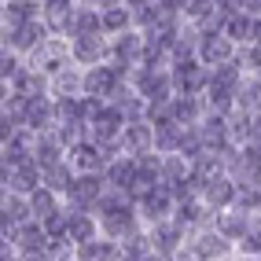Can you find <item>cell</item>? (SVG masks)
<instances>
[{
  "label": "cell",
  "mask_w": 261,
  "mask_h": 261,
  "mask_svg": "<svg viewBox=\"0 0 261 261\" xmlns=\"http://www.w3.org/2000/svg\"><path fill=\"white\" fill-rule=\"evenodd\" d=\"M33 162H37V169H41V173H48V169H56V166H63V162H66V147L59 144V136H56V133L37 136V151H33Z\"/></svg>",
  "instance_id": "f546056e"
},
{
  "label": "cell",
  "mask_w": 261,
  "mask_h": 261,
  "mask_svg": "<svg viewBox=\"0 0 261 261\" xmlns=\"http://www.w3.org/2000/svg\"><path fill=\"white\" fill-rule=\"evenodd\" d=\"M111 103L121 111V118H125L129 125H136V121H147V111H151V107H147V99H144L140 92H136L133 85H125V89H121Z\"/></svg>",
  "instance_id": "4dcf8cb0"
},
{
  "label": "cell",
  "mask_w": 261,
  "mask_h": 261,
  "mask_svg": "<svg viewBox=\"0 0 261 261\" xmlns=\"http://www.w3.org/2000/svg\"><path fill=\"white\" fill-rule=\"evenodd\" d=\"M70 59L81 70L107 66L111 63V37H103V33H96V37H74L70 41Z\"/></svg>",
  "instance_id": "8fae6325"
},
{
  "label": "cell",
  "mask_w": 261,
  "mask_h": 261,
  "mask_svg": "<svg viewBox=\"0 0 261 261\" xmlns=\"http://www.w3.org/2000/svg\"><path fill=\"white\" fill-rule=\"evenodd\" d=\"M191 180V162L184 159V154H169V159H162V184L169 191H177Z\"/></svg>",
  "instance_id": "836d02e7"
},
{
  "label": "cell",
  "mask_w": 261,
  "mask_h": 261,
  "mask_svg": "<svg viewBox=\"0 0 261 261\" xmlns=\"http://www.w3.org/2000/svg\"><path fill=\"white\" fill-rule=\"evenodd\" d=\"M147 254H154L147 228H144L140 236H133V239H125V243H121V261H140V257H147Z\"/></svg>",
  "instance_id": "8d00e7d4"
},
{
  "label": "cell",
  "mask_w": 261,
  "mask_h": 261,
  "mask_svg": "<svg viewBox=\"0 0 261 261\" xmlns=\"http://www.w3.org/2000/svg\"><path fill=\"white\" fill-rule=\"evenodd\" d=\"M147 236H151L154 254L166 257V261H177L184 254V247H188V239H191V232L180 221H162V224H154V228H147Z\"/></svg>",
  "instance_id": "52a82bcc"
},
{
  "label": "cell",
  "mask_w": 261,
  "mask_h": 261,
  "mask_svg": "<svg viewBox=\"0 0 261 261\" xmlns=\"http://www.w3.org/2000/svg\"><path fill=\"white\" fill-rule=\"evenodd\" d=\"M0 188H4L8 195L30 199L33 191L44 188V173L37 169V162H26V166H15V169H0Z\"/></svg>",
  "instance_id": "5bb4252c"
},
{
  "label": "cell",
  "mask_w": 261,
  "mask_h": 261,
  "mask_svg": "<svg viewBox=\"0 0 261 261\" xmlns=\"http://www.w3.org/2000/svg\"><path fill=\"white\" fill-rule=\"evenodd\" d=\"M85 96V70L81 66H70L59 77H51V99H77Z\"/></svg>",
  "instance_id": "1f68e13d"
},
{
  "label": "cell",
  "mask_w": 261,
  "mask_h": 261,
  "mask_svg": "<svg viewBox=\"0 0 261 261\" xmlns=\"http://www.w3.org/2000/svg\"><path fill=\"white\" fill-rule=\"evenodd\" d=\"M44 41H51V33L37 19V22H30L22 30H15V33H4V37H0V51H11V56H19V59H30Z\"/></svg>",
  "instance_id": "7c38bea8"
},
{
  "label": "cell",
  "mask_w": 261,
  "mask_h": 261,
  "mask_svg": "<svg viewBox=\"0 0 261 261\" xmlns=\"http://www.w3.org/2000/svg\"><path fill=\"white\" fill-rule=\"evenodd\" d=\"M239 59V44L228 41L224 33H202V44H199V63L206 70H217V66H228Z\"/></svg>",
  "instance_id": "e0dca14e"
},
{
  "label": "cell",
  "mask_w": 261,
  "mask_h": 261,
  "mask_svg": "<svg viewBox=\"0 0 261 261\" xmlns=\"http://www.w3.org/2000/svg\"><path fill=\"white\" fill-rule=\"evenodd\" d=\"M206 96H173V103H169V118L177 121L180 129H195V125H202L206 121Z\"/></svg>",
  "instance_id": "603a6c76"
},
{
  "label": "cell",
  "mask_w": 261,
  "mask_h": 261,
  "mask_svg": "<svg viewBox=\"0 0 261 261\" xmlns=\"http://www.w3.org/2000/svg\"><path fill=\"white\" fill-rule=\"evenodd\" d=\"M30 206H33V217H37V221H48V217H56L66 206V199L56 195L51 188H41V191H33V195H30Z\"/></svg>",
  "instance_id": "e575fe53"
},
{
  "label": "cell",
  "mask_w": 261,
  "mask_h": 261,
  "mask_svg": "<svg viewBox=\"0 0 261 261\" xmlns=\"http://www.w3.org/2000/svg\"><path fill=\"white\" fill-rule=\"evenodd\" d=\"M136 210H140V217H144V228H154V224L177 217V195H173L166 184H159L154 191H147V195L136 199Z\"/></svg>",
  "instance_id": "8992f818"
},
{
  "label": "cell",
  "mask_w": 261,
  "mask_h": 261,
  "mask_svg": "<svg viewBox=\"0 0 261 261\" xmlns=\"http://www.w3.org/2000/svg\"><path fill=\"white\" fill-rule=\"evenodd\" d=\"M236 254H239V250H236L217 228H202V232H191L180 261H232Z\"/></svg>",
  "instance_id": "6da1fadb"
},
{
  "label": "cell",
  "mask_w": 261,
  "mask_h": 261,
  "mask_svg": "<svg viewBox=\"0 0 261 261\" xmlns=\"http://www.w3.org/2000/svg\"><path fill=\"white\" fill-rule=\"evenodd\" d=\"M129 70H121V66L107 63V66H96V70H85V96L89 99H103V103H111L121 89L129 85Z\"/></svg>",
  "instance_id": "3957f363"
},
{
  "label": "cell",
  "mask_w": 261,
  "mask_h": 261,
  "mask_svg": "<svg viewBox=\"0 0 261 261\" xmlns=\"http://www.w3.org/2000/svg\"><path fill=\"white\" fill-rule=\"evenodd\" d=\"M0 261H26L22 254H15L11 247H4V243H0Z\"/></svg>",
  "instance_id": "f35d334b"
},
{
  "label": "cell",
  "mask_w": 261,
  "mask_h": 261,
  "mask_svg": "<svg viewBox=\"0 0 261 261\" xmlns=\"http://www.w3.org/2000/svg\"><path fill=\"white\" fill-rule=\"evenodd\" d=\"M144 33L140 30H129L121 33V37H111V63L121 66V70H136V66H144Z\"/></svg>",
  "instance_id": "9a60e30c"
},
{
  "label": "cell",
  "mask_w": 261,
  "mask_h": 261,
  "mask_svg": "<svg viewBox=\"0 0 261 261\" xmlns=\"http://www.w3.org/2000/svg\"><path fill=\"white\" fill-rule=\"evenodd\" d=\"M151 125H154V154H162V159L180 154L184 129L177 125V121H173V118H159V121H151Z\"/></svg>",
  "instance_id": "4316f807"
},
{
  "label": "cell",
  "mask_w": 261,
  "mask_h": 261,
  "mask_svg": "<svg viewBox=\"0 0 261 261\" xmlns=\"http://www.w3.org/2000/svg\"><path fill=\"white\" fill-rule=\"evenodd\" d=\"M70 210V206H66ZM103 232H99V217L96 214H85V210H70V228H66V243L77 250V247H85V243H92V239H99Z\"/></svg>",
  "instance_id": "484cf974"
},
{
  "label": "cell",
  "mask_w": 261,
  "mask_h": 261,
  "mask_svg": "<svg viewBox=\"0 0 261 261\" xmlns=\"http://www.w3.org/2000/svg\"><path fill=\"white\" fill-rule=\"evenodd\" d=\"M0 236H4V247H11L22 257H37V254H44L51 247V239H48L41 221H30V224H22V228H11V232H0Z\"/></svg>",
  "instance_id": "ba28073f"
},
{
  "label": "cell",
  "mask_w": 261,
  "mask_h": 261,
  "mask_svg": "<svg viewBox=\"0 0 261 261\" xmlns=\"http://www.w3.org/2000/svg\"><path fill=\"white\" fill-rule=\"evenodd\" d=\"M74 15H77V0H41V22L59 41H70Z\"/></svg>",
  "instance_id": "9c48e42d"
},
{
  "label": "cell",
  "mask_w": 261,
  "mask_h": 261,
  "mask_svg": "<svg viewBox=\"0 0 261 261\" xmlns=\"http://www.w3.org/2000/svg\"><path fill=\"white\" fill-rule=\"evenodd\" d=\"M33 151H37V133H30V129L11 133L8 140H0V169H15V166L33 162Z\"/></svg>",
  "instance_id": "2e32d148"
},
{
  "label": "cell",
  "mask_w": 261,
  "mask_h": 261,
  "mask_svg": "<svg viewBox=\"0 0 261 261\" xmlns=\"http://www.w3.org/2000/svg\"><path fill=\"white\" fill-rule=\"evenodd\" d=\"M37 19H41V0H4L0 4V37L37 22Z\"/></svg>",
  "instance_id": "ac0fdd59"
},
{
  "label": "cell",
  "mask_w": 261,
  "mask_h": 261,
  "mask_svg": "<svg viewBox=\"0 0 261 261\" xmlns=\"http://www.w3.org/2000/svg\"><path fill=\"white\" fill-rule=\"evenodd\" d=\"M224 8H228V22H224V37L236 41L239 48H247L257 41V33H261V19H254V15L243 11L239 0H224Z\"/></svg>",
  "instance_id": "4fadbf2b"
},
{
  "label": "cell",
  "mask_w": 261,
  "mask_h": 261,
  "mask_svg": "<svg viewBox=\"0 0 261 261\" xmlns=\"http://www.w3.org/2000/svg\"><path fill=\"white\" fill-rule=\"evenodd\" d=\"M26 66H33V70L44 74V77H59L63 70H70V66H74V59H70V41H59V37L44 41V44L26 59Z\"/></svg>",
  "instance_id": "277c9868"
},
{
  "label": "cell",
  "mask_w": 261,
  "mask_h": 261,
  "mask_svg": "<svg viewBox=\"0 0 261 261\" xmlns=\"http://www.w3.org/2000/svg\"><path fill=\"white\" fill-rule=\"evenodd\" d=\"M107 191V177H77L74 191L66 195V206L70 210H85V214H96V206Z\"/></svg>",
  "instance_id": "7402d4cb"
},
{
  "label": "cell",
  "mask_w": 261,
  "mask_h": 261,
  "mask_svg": "<svg viewBox=\"0 0 261 261\" xmlns=\"http://www.w3.org/2000/svg\"><path fill=\"white\" fill-rule=\"evenodd\" d=\"M74 184H77V173H74L70 162H63V166H56V169L44 173V188H51V191H56V195H63V199L74 191Z\"/></svg>",
  "instance_id": "d590c367"
},
{
  "label": "cell",
  "mask_w": 261,
  "mask_h": 261,
  "mask_svg": "<svg viewBox=\"0 0 261 261\" xmlns=\"http://www.w3.org/2000/svg\"><path fill=\"white\" fill-rule=\"evenodd\" d=\"M99 232L107 239H114V243H125L133 236H140L144 232V217L136 210V202L121 206V210H111V214H99Z\"/></svg>",
  "instance_id": "5b68a950"
},
{
  "label": "cell",
  "mask_w": 261,
  "mask_h": 261,
  "mask_svg": "<svg viewBox=\"0 0 261 261\" xmlns=\"http://www.w3.org/2000/svg\"><path fill=\"white\" fill-rule=\"evenodd\" d=\"M121 154H129V159H144V154H154V125H151V121H136V125H125V136H121Z\"/></svg>",
  "instance_id": "d4e9b609"
},
{
  "label": "cell",
  "mask_w": 261,
  "mask_h": 261,
  "mask_svg": "<svg viewBox=\"0 0 261 261\" xmlns=\"http://www.w3.org/2000/svg\"><path fill=\"white\" fill-rule=\"evenodd\" d=\"M261 224V217H254V214H243V210H228V214H217V221H214V228L232 243V247L239 250L243 243L250 239V232Z\"/></svg>",
  "instance_id": "d6986e66"
},
{
  "label": "cell",
  "mask_w": 261,
  "mask_h": 261,
  "mask_svg": "<svg viewBox=\"0 0 261 261\" xmlns=\"http://www.w3.org/2000/svg\"><path fill=\"white\" fill-rule=\"evenodd\" d=\"M169 77H173V92L177 96H206V89H210V70H206L199 59L173 63Z\"/></svg>",
  "instance_id": "30bf717a"
},
{
  "label": "cell",
  "mask_w": 261,
  "mask_h": 261,
  "mask_svg": "<svg viewBox=\"0 0 261 261\" xmlns=\"http://www.w3.org/2000/svg\"><path fill=\"white\" fill-rule=\"evenodd\" d=\"M107 188L114 191H125V195L133 199V188H136V159H129V154H118V159L107 166Z\"/></svg>",
  "instance_id": "83f0119b"
},
{
  "label": "cell",
  "mask_w": 261,
  "mask_h": 261,
  "mask_svg": "<svg viewBox=\"0 0 261 261\" xmlns=\"http://www.w3.org/2000/svg\"><path fill=\"white\" fill-rule=\"evenodd\" d=\"M239 111L261 114V77H247L239 89Z\"/></svg>",
  "instance_id": "74e56055"
},
{
  "label": "cell",
  "mask_w": 261,
  "mask_h": 261,
  "mask_svg": "<svg viewBox=\"0 0 261 261\" xmlns=\"http://www.w3.org/2000/svg\"><path fill=\"white\" fill-rule=\"evenodd\" d=\"M129 85H133V89L147 99V107H169L173 96H177V92H173V77H169V70H151V66H136L133 77H129Z\"/></svg>",
  "instance_id": "7a4b0ae2"
},
{
  "label": "cell",
  "mask_w": 261,
  "mask_h": 261,
  "mask_svg": "<svg viewBox=\"0 0 261 261\" xmlns=\"http://www.w3.org/2000/svg\"><path fill=\"white\" fill-rule=\"evenodd\" d=\"M99 15H103V37H121V33L136 30L133 0H99Z\"/></svg>",
  "instance_id": "44dd1931"
},
{
  "label": "cell",
  "mask_w": 261,
  "mask_h": 261,
  "mask_svg": "<svg viewBox=\"0 0 261 261\" xmlns=\"http://www.w3.org/2000/svg\"><path fill=\"white\" fill-rule=\"evenodd\" d=\"M199 199L210 206L214 214H228V210H236V202H239V184L224 173V177H217V180L199 188Z\"/></svg>",
  "instance_id": "ffe728a7"
},
{
  "label": "cell",
  "mask_w": 261,
  "mask_h": 261,
  "mask_svg": "<svg viewBox=\"0 0 261 261\" xmlns=\"http://www.w3.org/2000/svg\"><path fill=\"white\" fill-rule=\"evenodd\" d=\"M30 221H37V217H33V206H30V199L0 191V232L22 228V224H30Z\"/></svg>",
  "instance_id": "cb8c5ba5"
},
{
  "label": "cell",
  "mask_w": 261,
  "mask_h": 261,
  "mask_svg": "<svg viewBox=\"0 0 261 261\" xmlns=\"http://www.w3.org/2000/svg\"><path fill=\"white\" fill-rule=\"evenodd\" d=\"M74 254H77V261H121V243L99 236L92 243H85V247H77Z\"/></svg>",
  "instance_id": "d6a6232c"
},
{
  "label": "cell",
  "mask_w": 261,
  "mask_h": 261,
  "mask_svg": "<svg viewBox=\"0 0 261 261\" xmlns=\"http://www.w3.org/2000/svg\"><path fill=\"white\" fill-rule=\"evenodd\" d=\"M103 33V15H99V0H77V15H74V37H96Z\"/></svg>",
  "instance_id": "f1b7e54d"
},
{
  "label": "cell",
  "mask_w": 261,
  "mask_h": 261,
  "mask_svg": "<svg viewBox=\"0 0 261 261\" xmlns=\"http://www.w3.org/2000/svg\"><path fill=\"white\" fill-rule=\"evenodd\" d=\"M232 261H261V257H250V254H236Z\"/></svg>",
  "instance_id": "ab89813d"
}]
</instances>
